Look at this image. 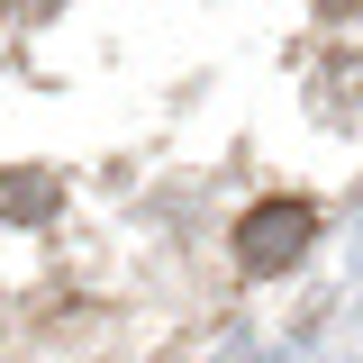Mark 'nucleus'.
Segmentation results:
<instances>
[{"instance_id":"nucleus-1","label":"nucleus","mask_w":363,"mask_h":363,"mask_svg":"<svg viewBox=\"0 0 363 363\" xmlns=\"http://www.w3.org/2000/svg\"><path fill=\"white\" fill-rule=\"evenodd\" d=\"M309 236H318L309 200H255V209L236 218V264L245 272H291L300 255H309Z\"/></svg>"},{"instance_id":"nucleus-2","label":"nucleus","mask_w":363,"mask_h":363,"mask_svg":"<svg viewBox=\"0 0 363 363\" xmlns=\"http://www.w3.org/2000/svg\"><path fill=\"white\" fill-rule=\"evenodd\" d=\"M0 209L9 218H45V182H0Z\"/></svg>"}]
</instances>
